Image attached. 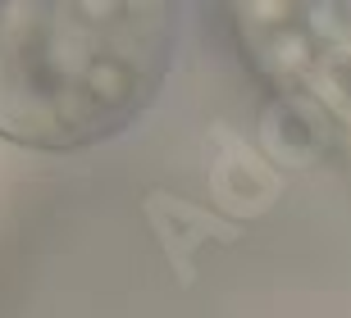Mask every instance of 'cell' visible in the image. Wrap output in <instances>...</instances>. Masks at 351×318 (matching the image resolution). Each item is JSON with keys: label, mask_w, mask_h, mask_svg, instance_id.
I'll return each instance as SVG.
<instances>
[{"label": "cell", "mask_w": 351, "mask_h": 318, "mask_svg": "<svg viewBox=\"0 0 351 318\" xmlns=\"http://www.w3.org/2000/svg\"><path fill=\"white\" fill-rule=\"evenodd\" d=\"M178 5L0 0V137L78 150L123 132L169 73Z\"/></svg>", "instance_id": "obj_1"}, {"label": "cell", "mask_w": 351, "mask_h": 318, "mask_svg": "<svg viewBox=\"0 0 351 318\" xmlns=\"http://www.w3.org/2000/svg\"><path fill=\"white\" fill-rule=\"evenodd\" d=\"M228 27L274 105L351 173V5H228Z\"/></svg>", "instance_id": "obj_2"}]
</instances>
